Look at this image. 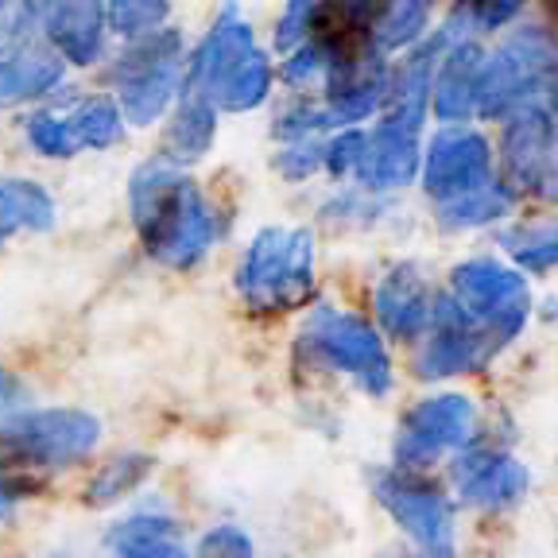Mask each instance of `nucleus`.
<instances>
[{
	"mask_svg": "<svg viewBox=\"0 0 558 558\" xmlns=\"http://www.w3.org/2000/svg\"><path fill=\"white\" fill-rule=\"evenodd\" d=\"M129 206L148 253L167 268H194L218 241V209L163 156L132 174Z\"/></svg>",
	"mask_w": 558,
	"mask_h": 558,
	"instance_id": "f257e3e1",
	"label": "nucleus"
},
{
	"mask_svg": "<svg viewBox=\"0 0 558 558\" xmlns=\"http://www.w3.org/2000/svg\"><path fill=\"white\" fill-rule=\"evenodd\" d=\"M271 78L276 74L268 54L256 51L253 27L241 24L233 9L209 27L186 59V97H198L226 113L256 109L271 94Z\"/></svg>",
	"mask_w": 558,
	"mask_h": 558,
	"instance_id": "f03ea898",
	"label": "nucleus"
},
{
	"mask_svg": "<svg viewBox=\"0 0 558 558\" xmlns=\"http://www.w3.org/2000/svg\"><path fill=\"white\" fill-rule=\"evenodd\" d=\"M558 66V44L547 27H520L485 54L477 86V117L485 121H512L515 113L539 105L547 94L550 74Z\"/></svg>",
	"mask_w": 558,
	"mask_h": 558,
	"instance_id": "7ed1b4c3",
	"label": "nucleus"
},
{
	"mask_svg": "<svg viewBox=\"0 0 558 558\" xmlns=\"http://www.w3.org/2000/svg\"><path fill=\"white\" fill-rule=\"evenodd\" d=\"M314 288V241L306 229L271 226L253 236L236 268V291L253 311L303 306Z\"/></svg>",
	"mask_w": 558,
	"mask_h": 558,
	"instance_id": "20e7f679",
	"label": "nucleus"
},
{
	"mask_svg": "<svg viewBox=\"0 0 558 558\" xmlns=\"http://www.w3.org/2000/svg\"><path fill=\"white\" fill-rule=\"evenodd\" d=\"M101 423L78 408L20 411L0 427V473L74 465L94 453Z\"/></svg>",
	"mask_w": 558,
	"mask_h": 558,
	"instance_id": "39448f33",
	"label": "nucleus"
},
{
	"mask_svg": "<svg viewBox=\"0 0 558 558\" xmlns=\"http://www.w3.org/2000/svg\"><path fill=\"white\" fill-rule=\"evenodd\" d=\"M303 349L311 353L314 365L330 368V373H345L365 392H392V357L384 349L380 330L373 323H365L361 314H349L323 303L311 314V323H306Z\"/></svg>",
	"mask_w": 558,
	"mask_h": 558,
	"instance_id": "423d86ee",
	"label": "nucleus"
},
{
	"mask_svg": "<svg viewBox=\"0 0 558 558\" xmlns=\"http://www.w3.org/2000/svg\"><path fill=\"white\" fill-rule=\"evenodd\" d=\"M117 105H121L124 121L151 124L167 113V105L179 94H186V47L179 32L148 35L132 44L113 66Z\"/></svg>",
	"mask_w": 558,
	"mask_h": 558,
	"instance_id": "0eeeda50",
	"label": "nucleus"
},
{
	"mask_svg": "<svg viewBox=\"0 0 558 558\" xmlns=\"http://www.w3.org/2000/svg\"><path fill=\"white\" fill-rule=\"evenodd\" d=\"M373 493L384 505V512L400 523V532L418 547V555L453 558L458 515H453V500L435 481H427L423 473L380 470L373 477Z\"/></svg>",
	"mask_w": 558,
	"mask_h": 558,
	"instance_id": "6e6552de",
	"label": "nucleus"
},
{
	"mask_svg": "<svg viewBox=\"0 0 558 558\" xmlns=\"http://www.w3.org/2000/svg\"><path fill=\"white\" fill-rule=\"evenodd\" d=\"M446 295L470 314L473 323L485 326L493 338L512 345L532 314V288L515 268L497 260H465L450 271Z\"/></svg>",
	"mask_w": 558,
	"mask_h": 558,
	"instance_id": "1a4fd4ad",
	"label": "nucleus"
},
{
	"mask_svg": "<svg viewBox=\"0 0 558 558\" xmlns=\"http://www.w3.org/2000/svg\"><path fill=\"white\" fill-rule=\"evenodd\" d=\"M473 430H477V403L470 396L446 392V396L418 400L400 418L396 470L403 473L430 470L435 462H442L446 453H462L465 446H473Z\"/></svg>",
	"mask_w": 558,
	"mask_h": 558,
	"instance_id": "9d476101",
	"label": "nucleus"
},
{
	"mask_svg": "<svg viewBox=\"0 0 558 558\" xmlns=\"http://www.w3.org/2000/svg\"><path fill=\"white\" fill-rule=\"evenodd\" d=\"M500 183L515 198L532 194V198L558 206V117L547 105H532L505 124Z\"/></svg>",
	"mask_w": 558,
	"mask_h": 558,
	"instance_id": "9b49d317",
	"label": "nucleus"
},
{
	"mask_svg": "<svg viewBox=\"0 0 558 558\" xmlns=\"http://www.w3.org/2000/svg\"><path fill=\"white\" fill-rule=\"evenodd\" d=\"M505 341L493 338L485 326H477L450 295L435 299L430 330L423 333V345L415 353V373L423 380H446V376L481 373L497 357Z\"/></svg>",
	"mask_w": 558,
	"mask_h": 558,
	"instance_id": "f8f14e48",
	"label": "nucleus"
},
{
	"mask_svg": "<svg viewBox=\"0 0 558 558\" xmlns=\"http://www.w3.org/2000/svg\"><path fill=\"white\" fill-rule=\"evenodd\" d=\"M423 183H427V194L438 206L497 183L488 140L477 129H465V124L438 129L430 136L427 151H423Z\"/></svg>",
	"mask_w": 558,
	"mask_h": 558,
	"instance_id": "ddd939ff",
	"label": "nucleus"
},
{
	"mask_svg": "<svg viewBox=\"0 0 558 558\" xmlns=\"http://www.w3.org/2000/svg\"><path fill=\"white\" fill-rule=\"evenodd\" d=\"M453 485H458V497L470 508L505 512L515 500H523V493L532 485V473L500 446L473 442L453 458Z\"/></svg>",
	"mask_w": 558,
	"mask_h": 558,
	"instance_id": "4468645a",
	"label": "nucleus"
},
{
	"mask_svg": "<svg viewBox=\"0 0 558 558\" xmlns=\"http://www.w3.org/2000/svg\"><path fill=\"white\" fill-rule=\"evenodd\" d=\"M435 291L423 279L415 264H400L376 283L373 291V314L380 330L396 341H418L430 330V314H435Z\"/></svg>",
	"mask_w": 558,
	"mask_h": 558,
	"instance_id": "2eb2a0df",
	"label": "nucleus"
},
{
	"mask_svg": "<svg viewBox=\"0 0 558 558\" xmlns=\"http://www.w3.org/2000/svg\"><path fill=\"white\" fill-rule=\"evenodd\" d=\"M446 39L442 32L427 44H418L415 51H408V59L392 70L388 78V101H384V121L400 124L408 132H418V124L430 113V94H435V70L442 62Z\"/></svg>",
	"mask_w": 558,
	"mask_h": 558,
	"instance_id": "dca6fc26",
	"label": "nucleus"
},
{
	"mask_svg": "<svg viewBox=\"0 0 558 558\" xmlns=\"http://www.w3.org/2000/svg\"><path fill=\"white\" fill-rule=\"evenodd\" d=\"M418 171H423V151H418L415 132L388 121H380L373 132H365L357 171H353V179L361 186H368V191H396V186H408Z\"/></svg>",
	"mask_w": 558,
	"mask_h": 558,
	"instance_id": "f3484780",
	"label": "nucleus"
},
{
	"mask_svg": "<svg viewBox=\"0 0 558 558\" xmlns=\"http://www.w3.org/2000/svg\"><path fill=\"white\" fill-rule=\"evenodd\" d=\"M481 66H485V51H481L473 39L446 44L442 62H438V70H435V94H430V113H435L446 129H450V124H465L477 113Z\"/></svg>",
	"mask_w": 558,
	"mask_h": 558,
	"instance_id": "a211bd4d",
	"label": "nucleus"
},
{
	"mask_svg": "<svg viewBox=\"0 0 558 558\" xmlns=\"http://www.w3.org/2000/svg\"><path fill=\"white\" fill-rule=\"evenodd\" d=\"M44 32L51 39V51L62 62L89 66L101 54V39L109 32V20H105V9H97V4H62V9H47Z\"/></svg>",
	"mask_w": 558,
	"mask_h": 558,
	"instance_id": "6ab92c4d",
	"label": "nucleus"
},
{
	"mask_svg": "<svg viewBox=\"0 0 558 558\" xmlns=\"http://www.w3.org/2000/svg\"><path fill=\"white\" fill-rule=\"evenodd\" d=\"M66 74V62L51 47H20V51L0 59V109L35 101V97L51 94Z\"/></svg>",
	"mask_w": 558,
	"mask_h": 558,
	"instance_id": "aec40b11",
	"label": "nucleus"
},
{
	"mask_svg": "<svg viewBox=\"0 0 558 558\" xmlns=\"http://www.w3.org/2000/svg\"><path fill=\"white\" fill-rule=\"evenodd\" d=\"M214 132H218V109L198 97H183L163 132V159L174 167L202 159L214 144Z\"/></svg>",
	"mask_w": 558,
	"mask_h": 558,
	"instance_id": "412c9836",
	"label": "nucleus"
},
{
	"mask_svg": "<svg viewBox=\"0 0 558 558\" xmlns=\"http://www.w3.org/2000/svg\"><path fill=\"white\" fill-rule=\"evenodd\" d=\"M54 221V198L39 183L27 179H0V248L16 233H39L51 229Z\"/></svg>",
	"mask_w": 558,
	"mask_h": 558,
	"instance_id": "4be33fe9",
	"label": "nucleus"
},
{
	"mask_svg": "<svg viewBox=\"0 0 558 558\" xmlns=\"http://www.w3.org/2000/svg\"><path fill=\"white\" fill-rule=\"evenodd\" d=\"M24 132H27V144H32L39 156H51V159L78 156L82 132H78V117H74V97L32 113L24 124Z\"/></svg>",
	"mask_w": 558,
	"mask_h": 558,
	"instance_id": "5701e85b",
	"label": "nucleus"
},
{
	"mask_svg": "<svg viewBox=\"0 0 558 558\" xmlns=\"http://www.w3.org/2000/svg\"><path fill=\"white\" fill-rule=\"evenodd\" d=\"M430 9L427 4H373V35L376 51H415V44L427 35Z\"/></svg>",
	"mask_w": 558,
	"mask_h": 558,
	"instance_id": "b1692460",
	"label": "nucleus"
},
{
	"mask_svg": "<svg viewBox=\"0 0 558 558\" xmlns=\"http://www.w3.org/2000/svg\"><path fill=\"white\" fill-rule=\"evenodd\" d=\"M505 253L520 271H550L558 268V221H520L500 233Z\"/></svg>",
	"mask_w": 558,
	"mask_h": 558,
	"instance_id": "393cba45",
	"label": "nucleus"
},
{
	"mask_svg": "<svg viewBox=\"0 0 558 558\" xmlns=\"http://www.w3.org/2000/svg\"><path fill=\"white\" fill-rule=\"evenodd\" d=\"M512 206H515V194L497 179V183L481 186V191L465 194V198L438 206V221H442L446 229H481V226H493V221L508 218Z\"/></svg>",
	"mask_w": 558,
	"mask_h": 558,
	"instance_id": "a878e982",
	"label": "nucleus"
},
{
	"mask_svg": "<svg viewBox=\"0 0 558 558\" xmlns=\"http://www.w3.org/2000/svg\"><path fill=\"white\" fill-rule=\"evenodd\" d=\"M148 473H151V458H140V453L113 458V462H105L101 473L89 481V500H94V505H113V500L129 497Z\"/></svg>",
	"mask_w": 558,
	"mask_h": 558,
	"instance_id": "bb28decb",
	"label": "nucleus"
},
{
	"mask_svg": "<svg viewBox=\"0 0 558 558\" xmlns=\"http://www.w3.org/2000/svg\"><path fill=\"white\" fill-rule=\"evenodd\" d=\"M167 4H109L105 9V20H109V32L124 35L129 44H140V39H148V35L163 32V20H167Z\"/></svg>",
	"mask_w": 558,
	"mask_h": 558,
	"instance_id": "cd10ccee",
	"label": "nucleus"
},
{
	"mask_svg": "<svg viewBox=\"0 0 558 558\" xmlns=\"http://www.w3.org/2000/svg\"><path fill=\"white\" fill-rule=\"evenodd\" d=\"M44 16H47V9H39V4H0V59L20 51V47H27L32 24Z\"/></svg>",
	"mask_w": 558,
	"mask_h": 558,
	"instance_id": "c85d7f7f",
	"label": "nucleus"
},
{
	"mask_svg": "<svg viewBox=\"0 0 558 558\" xmlns=\"http://www.w3.org/2000/svg\"><path fill=\"white\" fill-rule=\"evenodd\" d=\"M276 167L288 179H306L311 171L326 167V144H318V140H291V148H283L276 156Z\"/></svg>",
	"mask_w": 558,
	"mask_h": 558,
	"instance_id": "c756f323",
	"label": "nucleus"
},
{
	"mask_svg": "<svg viewBox=\"0 0 558 558\" xmlns=\"http://www.w3.org/2000/svg\"><path fill=\"white\" fill-rule=\"evenodd\" d=\"M458 12V20H465L470 24V32H497V27H505L508 20H515L523 12V4H512V0H500V4H462Z\"/></svg>",
	"mask_w": 558,
	"mask_h": 558,
	"instance_id": "7c9ffc66",
	"label": "nucleus"
},
{
	"mask_svg": "<svg viewBox=\"0 0 558 558\" xmlns=\"http://www.w3.org/2000/svg\"><path fill=\"white\" fill-rule=\"evenodd\" d=\"M202 558H248L253 555V543H248V535L241 532V527H218V532H209L206 539H202L198 547Z\"/></svg>",
	"mask_w": 558,
	"mask_h": 558,
	"instance_id": "2f4dec72",
	"label": "nucleus"
},
{
	"mask_svg": "<svg viewBox=\"0 0 558 558\" xmlns=\"http://www.w3.org/2000/svg\"><path fill=\"white\" fill-rule=\"evenodd\" d=\"M24 403H27V388H24V380H20L16 373H9V368L0 365V427L4 423H12V418L24 411Z\"/></svg>",
	"mask_w": 558,
	"mask_h": 558,
	"instance_id": "473e14b6",
	"label": "nucleus"
},
{
	"mask_svg": "<svg viewBox=\"0 0 558 558\" xmlns=\"http://www.w3.org/2000/svg\"><path fill=\"white\" fill-rule=\"evenodd\" d=\"M32 493H35L32 477H24V473H0V520L12 515V508L32 497Z\"/></svg>",
	"mask_w": 558,
	"mask_h": 558,
	"instance_id": "72a5a7b5",
	"label": "nucleus"
},
{
	"mask_svg": "<svg viewBox=\"0 0 558 558\" xmlns=\"http://www.w3.org/2000/svg\"><path fill=\"white\" fill-rule=\"evenodd\" d=\"M547 97H550V113L558 117V66H555V74H550V86H547Z\"/></svg>",
	"mask_w": 558,
	"mask_h": 558,
	"instance_id": "f704fd0d",
	"label": "nucleus"
},
{
	"mask_svg": "<svg viewBox=\"0 0 558 558\" xmlns=\"http://www.w3.org/2000/svg\"><path fill=\"white\" fill-rule=\"evenodd\" d=\"M384 558H430V555H415V550H388Z\"/></svg>",
	"mask_w": 558,
	"mask_h": 558,
	"instance_id": "c9c22d12",
	"label": "nucleus"
}]
</instances>
